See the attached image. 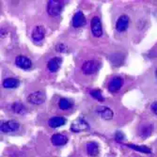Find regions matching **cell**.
I'll list each match as a JSON object with an SVG mask.
<instances>
[{
  "label": "cell",
  "mask_w": 157,
  "mask_h": 157,
  "mask_svg": "<svg viewBox=\"0 0 157 157\" xmlns=\"http://www.w3.org/2000/svg\"><path fill=\"white\" fill-rule=\"evenodd\" d=\"M63 9L62 1H55L51 0L47 3V12L51 17H58L60 15V13Z\"/></svg>",
  "instance_id": "6da1fadb"
},
{
  "label": "cell",
  "mask_w": 157,
  "mask_h": 157,
  "mask_svg": "<svg viewBox=\"0 0 157 157\" xmlns=\"http://www.w3.org/2000/svg\"><path fill=\"white\" fill-rule=\"evenodd\" d=\"M100 67V63L96 60L90 59V60H87L85 61L81 67L82 73L86 75H93L95 74L98 69Z\"/></svg>",
  "instance_id": "7a4b0ae2"
},
{
  "label": "cell",
  "mask_w": 157,
  "mask_h": 157,
  "mask_svg": "<svg viewBox=\"0 0 157 157\" xmlns=\"http://www.w3.org/2000/svg\"><path fill=\"white\" fill-rule=\"evenodd\" d=\"M26 100H27V102L31 105H41L45 102V94L44 91H41V90L34 91L27 96Z\"/></svg>",
  "instance_id": "3957f363"
},
{
  "label": "cell",
  "mask_w": 157,
  "mask_h": 157,
  "mask_svg": "<svg viewBox=\"0 0 157 157\" xmlns=\"http://www.w3.org/2000/svg\"><path fill=\"white\" fill-rule=\"evenodd\" d=\"M90 28L91 32L94 37L99 38L103 35V27H102V22L98 16H94L90 21Z\"/></svg>",
  "instance_id": "277c9868"
},
{
  "label": "cell",
  "mask_w": 157,
  "mask_h": 157,
  "mask_svg": "<svg viewBox=\"0 0 157 157\" xmlns=\"http://www.w3.org/2000/svg\"><path fill=\"white\" fill-rule=\"evenodd\" d=\"M90 128V125L88 124V122L86 121L84 119L82 118H78L76 119L71 125V130L75 133H79L82 131H86Z\"/></svg>",
  "instance_id": "5b68a950"
},
{
  "label": "cell",
  "mask_w": 157,
  "mask_h": 157,
  "mask_svg": "<svg viewBox=\"0 0 157 157\" xmlns=\"http://www.w3.org/2000/svg\"><path fill=\"white\" fill-rule=\"evenodd\" d=\"M123 86V79L120 76L112 77L107 85V89L110 92H117L119 91Z\"/></svg>",
  "instance_id": "8992f818"
},
{
  "label": "cell",
  "mask_w": 157,
  "mask_h": 157,
  "mask_svg": "<svg viewBox=\"0 0 157 157\" xmlns=\"http://www.w3.org/2000/svg\"><path fill=\"white\" fill-rule=\"evenodd\" d=\"M15 64L18 68L23 70H28L32 67V61L25 56H17L15 59Z\"/></svg>",
  "instance_id": "52a82bcc"
},
{
  "label": "cell",
  "mask_w": 157,
  "mask_h": 157,
  "mask_svg": "<svg viewBox=\"0 0 157 157\" xmlns=\"http://www.w3.org/2000/svg\"><path fill=\"white\" fill-rule=\"evenodd\" d=\"M129 17H128V15H126V14H122V15H121L117 22H116V29L117 31L119 32H124L128 26H129Z\"/></svg>",
  "instance_id": "ba28073f"
},
{
  "label": "cell",
  "mask_w": 157,
  "mask_h": 157,
  "mask_svg": "<svg viewBox=\"0 0 157 157\" xmlns=\"http://www.w3.org/2000/svg\"><path fill=\"white\" fill-rule=\"evenodd\" d=\"M0 128L3 133H11L17 131L20 128V124L15 121H8L3 122Z\"/></svg>",
  "instance_id": "9c48e42d"
},
{
  "label": "cell",
  "mask_w": 157,
  "mask_h": 157,
  "mask_svg": "<svg viewBox=\"0 0 157 157\" xmlns=\"http://www.w3.org/2000/svg\"><path fill=\"white\" fill-rule=\"evenodd\" d=\"M96 112L100 117L104 120H105V121L112 120L113 116H114L113 111L107 106H98L96 109Z\"/></svg>",
  "instance_id": "30bf717a"
},
{
  "label": "cell",
  "mask_w": 157,
  "mask_h": 157,
  "mask_svg": "<svg viewBox=\"0 0 157 157\" xmlns=\"http://www.w3.org/2000/svg\"><path fill=\"white\" fill-rule=\"evenodd\" d=\"M45 36V29L42 25H37L34 27V29L32 30L31 37L34 41H40L44 40Z\"/></svg>",
  "instance_id": "8fae6325"
},
{
  "label": "cell",
  "mask_w": 157,
  "mask_h": 157,
  "mask_svg": "<svg viewBox=\"0 0 157 157\" xmlns=\"http://www.w3.org/2000/svg\"><path fill=\"white\" fill-rule=\"evenodd\" d=\"M62 59L59 56H55L47 62V69L51 73H56L61 65Z\"/></svg>",
  "instance_id": "7c38bea8"
},
{
  "label": "cell",
  "mask_w": 157,
  "mask_h": 157,
  "mask_svg": "<svg viewBox=\"0 0 157 157\" xmlns=\"http://www.w3.org/2000/svg\"><path fill=\"white\" fill-rule=\"evenodd\" d=\"M87 24V20L82 11H77L73 17V25L75 27H81Z\"/></svg>",
  "instance_id": "4fadbf2b"
},
{
  "label": "cell",
  "mask_w": 157,
  "mask_h": 157,
  "mask_svg": "<svg viewBox=\"0 0 157 157\" xmlns=\"http://www.w3.org/2000/svg\"><path fill=\"white\" fill-rule=\"evenodd\" d=\"M51 142L54 146H63L68 142V137L62 134H55L51 137Z\"/></svg>",
  "instance_id": "5bb4252c"
},
{
  "label": "cell",
  "mask_w": 157,
  "mask_h": 157,
  "mask_svg": "<svg viewBox=\"0 0 157 157\" xmlns=\"http://www.w3.org/2000/svg\"><path fill=\"white\" fill-rule=\"evenodd\" d=\"M86 151L90 156L95 157L99 154V145L94 141L88 142L87 146H86Z\"/></svg>",
  "instance_id": "9a60e30c"
},
{
  "label": "cell",
  "mask_w": 157,
  "mask_h": 157,
  "mask_svg": "<svg viewBox=\"0 0 157 157\" xmlns=\"http://www.w3.org/2000/svg\"><path fill=\"white\" fill-rule=\"evenodd\" d=\"M152 130H153V126L151 124H144V125H142L139 129L138 135L142 138H147L151 135Z\"/></svg>",
  "instance_id": "2e32d148"
},
{
  "label": "cell",
  "mask_w": 157,
  "mask_h": 157,
  "mask_svg": "<svg viewBox=\"0 0 157 157\" xmlns=\"http://www.w3.org/2000/svg\"><path fill=\"white\" fill-rule=\"evenodd\" d=\"M66 122V119L63 117H53L48 120V125L51 128H58L64 125Z\"/></svg>",
  "instance_id": "e0dca14e"
},
{
  "label": "cell",
  "mask_w": 157,
  "mask_h": 157,
  "mask_svg": "<svg viewBox=\"0 0 157 157\" xmlns=\"http://www.w3.org/2000/svg\"><path fill=\"white\" fill-rule=\"evenodd\" d=\"M20 85V81L16 78L10 77L3 81V87L5 89H15Z\"/></svg>",
  "instance_id": "ac0fdd59"
},
{
  "label": "cell",
  "mask_w": 157,
  "mask_h": 157,
  "mask_svg": "<svg viewBox=\"0 0 157 157\" xmlns=\"http://www.w3.org/2000/svg\"><path fill=\"white\" fill-rule=\"evenodd\" d=\"M59 107L61 110H69L73 107V103L66 98H61L59 102Z\"/></svg>",
  "instance_id": "d6986e66"
},
{
  "label": "cell",
  "mask_w": 157,
  "mask_h": 157,
  "mask_svg": "<svg viewBox=\"0 0 157 157\" xmlns=\"http://www.w3.org/2000/svg\"><path fill=\"white\" fill-rule=\"evenodd\" d=\"M11 108H12V110H13L14 113L19 114V115H24V114L26 112V109H25V105L22 103H19V102L14 103L12 105V107Z\"/></svg>",
  "instance_id": "ffe728a7"
},
{
  "label": "cell",
  "mask_w": 157,
  "mask_h": 157,
  "mask_svg": "<svg viewBox=\"0 0 157 157\" xmlns=\"http://www.w3.org/2000/svg\"><path fill=\"white\" fill-rule=\"evenodd\" d=\"M127 147H129L135 151H137L139 152H143V153H151V150L148 147L145 146H138V145H134V144H127Z\"/></svg>",
  "instance_id": "44dd1931"
},
{
  "label": "cell",
  "mask_w": 157,
  "mask_h": 157,
  "mask_svg": "<svg viewBox=\"0 0 157 157\" xmlns=\"http://www.w3.org/2000/svg\"><path fill=\"white\" fill-rule=\"evenodd\" d=\"M90 95L94 99L98 100V101H100V102H104L105 101V98L103 97L102 92H101V90H92L90 91Z\"/></svg>",
  "instance_id": "7402d4cb"
},
{
  "label": "cell",
  "mask_w": 157,
  "mask_h": 157,
  "mask_svg": "<svg viewBox=\"0 0 157 157\" xmlns=\"http://www.w3.org/2000/svg\"><path fill=\"white\" fill-rule=\"evenodd\" d=\"M56 50L59 52V53H63L67 50V46L64 44H59L58 45L56 46Z\"/></svg>",
  "instance_id": "603a6c76"
},
{
  "label": "cell",
  "mask_w": 157,
  "mask_h": 157,
  "mask_svg": "<svg viewBox=\"0 0 157 157\" xmlns=\"http://www.w3.org/2000/svg\"><path fill=\"white\" fill-rule=\"evenodd\" d=\"M115 137H116V140L118 142H121V141H122L124 139V136H123V134L121 132H117Z\"/></svg>",
  "instance_id": "cb8c5ba5"
},
{
  "label": "cell",
  "mask_w": 157,
  "mask_h": 157,
  "mask_svg": "<svg viewBox=\"0 0 157 157\" xmlns=\"http://www.w3.org/2000/svg\"><path fill=\"white\" fill-rule=\"evenodd\" d=\"M151 111L153 112L154 115H156V116H157V101H156V102H154V103H152V105H151Z\"/></svg>",
  "instance_id": "d4e9b609"
},
{
  "label": "cell",
  "mask_w": 157,
  "mask_h": 157,
  "mask_svg": "<svg viewBox=\"0 0 157 157\" xmlns=\"http://www.w3.org/2000/svg\"><path fill=\"white\" fill-rule=\"evenodd\" d=\"M155 76H156V78H157V70L155 71Z\"/></svg>",
  "instance_id": "484cf974"
}]
</instances>
